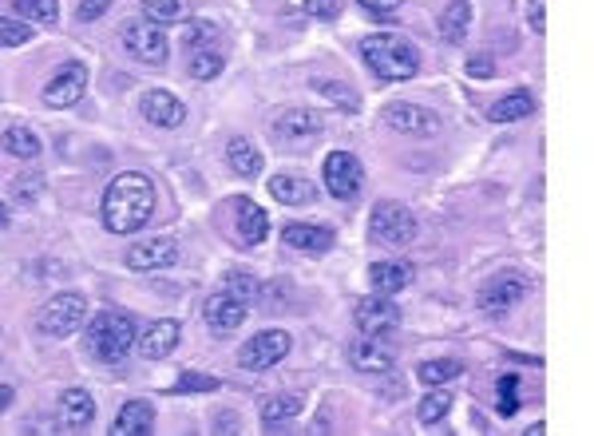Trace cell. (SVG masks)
Segmentation results:
<instances>
[{"label": "cell", "mask_w": 594, "mask_h": 436, "mask_svg": "<svg viewBox=\"0 0 594 436\" xmlns=\"http://www.w3.org/2000/svg\"><path fill=\"white\" fill-rule=\"evenodd\" d=\"M400 4H404V0H361V8H369V12H377V16H389Z\"/></svg>", "instance_id": "f6af8a7d"}, {"label": "cell", "mask_w": 594, "mask_h": 436, "mask_svg": "<svg viewBox=\"0 0 594 436\" xmlns=\"http://www.w3.org/2000/svg\"><path fill=\"white\" fill-rule=\"evenodd\" d=\"M313 88H317V92H325V96H329V100H333L337 108H345V111H357V108H361L357 92H353V88H345V84H337V80H317Z\"/></svg>", "instance_id": "74e56055"}, {"label": "cell", "mask_w": 594, "mask_h": 436, "mask_svg": "<svg viewBox=\"0 0 594 436\" xmlns=\"http://www.w3.org/2000/svg\"><path fill=\"white\" fill-rule=\"evenodd\" d=\"M84 345H88V353H92L96 361L115 365V361H123V357L131 353V345H135V322H131L127 314H119V310H99L96 318L88 322Z\"/></svg>", "instance_id": "3957f363"}, {"label": "cell", "mask_w": 594, "mask_h": 436, "mask_svg": "<svg viewBox=\"0 0 594 436\" xmlns=\"http://www.w3.org/2000/svg\"><path fill=\"white\" fill-rule=\"evenodd\" d=\"M499 413L503 417H515L519 413V377H499Z\"/></svg>", "instance_id": "ab89813d"}, {"label": "cell", "mask_w": 594, "mask_h": 436, "mask_svg": "<svg viewBox=\"0 0 594 436\" xmlns=\"http://www.w3.org/2000/svg\"><path fill=\"white\" fill-rule=\"evenodd\" d=\"M179 322L175 318H159V322H151V326L139 333V353L147 357V361H163L175 345H179Z\"/></svg>", "instance_id": "ffe728a7"}, {"label": "cell", "mask_w": 594, "mask_h": 436, "mask_svg": "<svg viewBox=\"0 0 594 436\" xmlns=\"http://www.w3.org/2000/svg\"><path fill=\"white\" fill-rule=\"evenodd\" d=\"M531 111H535V96H531L527 88H515L511 96L495 100L492 108H488V119H492V123H511V119H527Z\"/></svg>", "instance_id": "4316f807"}, {"label": "cell", "mask_w": 594, "mask_h": 436, "mask_svg": "<svg viewBox=\"0 0 594 436\" xmlns=\"http://www.w3.org/2000/svg\"><path fill=\"white\" fill-rule=\"evenodd\" d=\"M84 322H88V298L84 294H72V290L48 298L40 306V314H36V326H40V333H48V337H68V333H76Z\"/></svg>", "instance_id": "277c9868"}, {"label": "cell", "mask_w": 594, "mask_h": 436, "mask_svg": "<svg viewBox=\"0 0 594 436\" xmlns=\"http://www.w3.org/2000/svg\"><path fill=\"white\" fill-rule=\"evenodd\" d=\"M270 195L282 203V207H305L313 199V183L301 179V175H274L270 179Z\"/></svg>", "instance_id": "484cf974"}, {"label": "cell", "mask_w": 594, "mask_h": 436, "mask_svg": "<svg viewBox=\"0 0 594 436\" xmlns=\"http://www.w3.org/2000/svg\"><path fill=\"white\" fill-rule=\"evenodd\" d=\"M4 222H8V211H4V207H0V226H4Z\"/></svg>", "instance_id": "7dc6e473"}, {"label": "cell", "mask_w": 594, "mask_h": 436, "mask_svg": "<svg viewBox=\"0 0 594 436\" xmlns=\"http://www.w3.org/2000/svg\"><path fill=\"white\" fill-rule=\"evenodd\" d=\"M88 92V64H64L60 68V76L44 88V104L48 108H76L80 104V96Z\"/></svg>", "instance_id": "5bb4252c"}, {"label": "cell", "mask_w": 594, "mask_h": 436, "mask_svg": "<svg viewBox=\"0 0 594 436\" xmlns=\"http://www.w3.org/2000/svg\"><path fill=\"white\" fill-rule=\"evenodd\" d=\"M464 373V365L460 361H452V357H440V361H424L420 369H416V381H424L428 389H436V385H448V381H456Z\"/></svg>", "instance_id": "f546056e"}, {"label": "cell", "mask_w": 594, "mask_h": 436, "mask_svg": "<svg viewBox=\"0 0 594 436\" xmlns=\"http://www.w3.org/2000/svg\"><path fill=\"white\" fill-rule=\"evenodd\" d=\"M297 413H301V397H294V393H278V397H266L262 401V425L270 433L282 429L286 421H294Z\"/></svg>", "instance_id": "f1b7e54d"}, {"label": "cell", "mask_w": 594, "mask_h": 436, "mask_svg": "<svg viewBox=\"0 0 594 436\" xmlns=\"http://www.w3.org/2000/svg\"><path fill=\"white\" fill-rule=\"evenodd\" d=\"M412 278H416V266L404 262V258H385V262H373V266H369L373 294H389V298H393V294L412 286Z\"/></svg>", "instance_id": "d6986e66"}, {"label": "cell", "mask_w": 594, "mask_h": 436, "mask_svg": "<svg viewBox=\"0 0 594 436\" xmlns=\"http://www.w3.org/2000/svg\"><path fill=\"white\" fill-rule=\"evenodd\" d=\"M381 123L396 135H412V139H432L444 127L436 111L420 108V104H389L381 111Z\"/></svg>", "instance_id": "9c48e42d"}, {"label": "cell", "mask_w": 594, "mask_h": 436, "mask_svg": "<svg viewBox=\"0 0 594 436\" xmlns=\"http://www.w3.org/2000/svg\"><path fill=\"white\" fill-rule=\"evenodd\" d=\"M12 397H16V393H12V385H0V413L12 405Z\"/></svg>", "instance_id": "bcb514c9"}, {"label": "cell", "mask_w": 594, "mask_h": 436, "mask_svg": "<svg viewBox=\"0 0 594 436\" xmlns=\"http://www.w3.org/2000/svg\"><path fill=\"white\" fill-rule=\"evenodd\" d=\"M60 421L68 425V429H88L92 421H96V401H92V393L88 389H64L60 393Z\"/></svg>", "instance_id": "603a6c76"}, {"label": "cell", "mask_w": 594, "mask_h": 436, "mask_svg": "<svg viewBox=\"0 0 594 436\" xmlns=\"http://www.w3.org/2000/svg\"><path fill=\"white\" fill-rule=\"evenodd\" d=\"M183 44H187L191 52L218 44V24H210V20H187V28H183Z\"/></svg>", "instance_id": "d6a6232c"}, {"label": "cell", "mask_w": 594, "mask_h": 436, "mask_svg": "<svg viewBox=\"0 0 594 436\" xmlns=\"http://www.w3.org/2000/svg\"><path fill=\"white\" fill-rule=\"evenodd\" d=\"M321 135V115L309 108H290L274 119V139L286 147H305Z\"/></svg>", "instance_id": "4fadbf2b"}, {"label": "cell", "mask_w": 594, "mask_h": 436, "mask_svg": "<svg viewBox=\"0 0 594 436\" xmlns=\"http://www.w3.org/2000/svg\"><path fill=\"white\" fill-rule=\"evenodd\" d=\"M349 361L357 373H389L393 369V349L385 345V337H369L361 333L353 345H349Z\"/></svg>", "instance_id": "e0dca14e"}, {"label": "cell", "mask_w": 594, "mask_h": 436, "mask_svg": "<svg viewBox=\"0 0 594 436\" xmlns=\"http://www.w3.org/2000/svg\"><path fill=\"white\" fill-rule=\"evenodd\" d=\"M373 234L385 246L400 250V246H408L416 238V215L408 207H400V203H377L373 207Z\"/></svg>", "instance_id": "30bf717a"}, {"label": "cell", "mask_w": 594, "mask_h": 436, "mask_svg": "<svg viewBox=\"0 0 594 436\" xmlns=\"http://www.w3.org/2000/svg\"><path fill=\"white\" fill-rule=\"evenodd\" d=\"M468 76H480V80H488V76H495L492 56H476V60H468Z\"/></svg>", "instance_id": "ee69618b"}, {"label": "cell", "mask_w": 594, "mask_h": 436, "mask_svg": "<svg viewBox=\"0 0 594 436\" xmlns=\"http://www.w3.org/2000/svg\"><path fill=\"white\" fill-rule=\"evenodd\" d=\"M230 234H234V242L238 246H258V242H266V234H270V218L266 211L254 203V199H230Z\"/></svg>", "instance_id": "8fae6325"}, {"label": "cell", "mask_w": 594, "mask_h": 436, "mask_svg": "<svg viewBox=\"0 0 594 436\" xmlns=\"http://www.w3.org/2000/svg\"><path fill=\"white\" fill-rule=\"evenodd\" d=\"M226 159H230V171H234V175H242V179L262 175V163H266V159H262V151H258L250 139H242V135L226 143Z\"/></svg>", "instance_id": "d4e9b609"}, {"label": "cell", "mask_w": 594, "mask_h": 436, "mask_svg": "<svg viewBox=\"0 0 594 436\" xmlns=\"http://www.w3.org/2000/svg\"><path fill=\"white\" fill-rule=\"evenodd\" d=\"M325 191L337 199V203H353L357 195H361V183H365V167H361V159L357 155H349V151H333L329 159H325Z\"/></svg>", "instance_id": "ba28073f"}, {"label": "cell", "mask_w": 594, "mask_h": 436, "mask_svg": "<svg viewBox=\"0 0 594 436\" xmlns=\"http://www.w3.org/2000/svg\"><path fill=\"white\" fill-rule=\"evenodd\" d=\"M226 286H230L226 294H234L238 302H254V298L262 294V282H258L254 274H246V270H230V274H226Z\"/></svg>", "instance_id": "d590c367"}, {"label": "cell", "mask_w": 594, "mask_h": 436, "mask_svg": "<svg viewBox=\"0 0 594 436\" xmlns=\"http://www.w3.org/2000/svg\"><path fill=\"white\" fill-rule=\"evenodd\" d=\"M361 60L373 68V76L400 84V80H412L420 72V48L408 44L404 36L393 32H377V36H365L361 40Z\"/></svg>", "instance_id": "7a4b0ae2"}, {"label": "cell", "mask_w": 594, "mask_h": 436, "mask_svg": "<svg viewBox=\"0 0 594 436\" xmlns=\"http://www.w3.org/2000/svg\"><path fill=\"white\" fill-rule=\"evenodd\" d=\"M468 32H472V0H452L440 12V36L448 44H464Z\"/></svg>", "instance_id": "cb8c5ba5"}, {"label": "cell", "mask_w": 594, "mask_h": 436, "mask_svg": "<svg viewBox=\"0 0 594 436\" xmlns=\"http://www.w3.org/2000/svg\"><path fill=\"white\" fill-rule=\"evenodd\" d=\"M527 24L535 32H547V16H543V0H527Z\"/></svg>", "instance_id": "7bdbcfd3"}, {"label": "cell", "mask_w": 594, "mask_h": 436, "mask_svg": "<svg viewBox=\"0 0 594 436\" xmlns=\"http://www.w3.org/2000/svg\"><path fill=\"white\" fill-rule=\"evenodd\" d=\"M103 226L111 234H131L139 230L147 218L155 215V187L147 175L139 171H123L111 179V187L103 191Z\"/></svg>", "instance_id": "6da1fadb"}, {"label": "cell", "mask_w": 594, "mask_h": 436, "mask_svg": "<svg viewBox=\"0 0 594 436\" xmlns=\"http://www.w3.org/2000/svg\"><path fill=\"white\" fill-rule=\"evenodd\" d=\"M305 12H309L313 20H337L341 0H305Z\"/></svg>", "instance_id": "60d3db41"}, {"label": "cell", "mask_w": 594, "mask_h": 436, "mask_svg": "<svg viewBox=\"0 0 594 436\" xmlns=\"http://www.w3.org/2000/svg\"><path fill=\"white\" fill-rule=\"evenodd\" d=\"M143 4V16L151 20V24H179V20H187V0H139Z\"/></svg>", "instance_id": "1f68e13d"}, {"label": "cell", "mask_w": 594, "mask_h": 436, "mask_svg": "<svg viewBox=\"0 0 594 436\" xmlns=\"http://www.w3.org/2000/svg\"><path fill=\"white\" fill-rule=\"evenodd\" d=\"M202 318H206V329H210V333L226 337V333H234V329L246 322V302H238L234 294L218 290V294H210V298L202 302Z\"/></svg>", "instance_id": "2e32d148"}, {"label": "cell", "mask_w": 594, "mask_h": 436, "mask_svg": "<svg viewBox=\"0 0 594 436\" xmlns=\"http://www.w3.org/2000/svg\"><path fill=\"white\" fill-rule=\"evenodd\" d=\"M448 409H452V393H448L444 385H436V389L416 405V421H420V425H436V421L448 417Z\"/></svg>", "instance_id": "4dcf8cb0"}, {"label": "cell", "mask_w": 594, "mask_h": 436, "mask_svg": "<svg viewBox=\"0 0 594 436\" xmlns=\"http://www.w3.org/2000/svg\"><path fill=\"white\" fill-rule=\"evenodd\" d=\"M119 40H123V48L139 60V64H167V56H171V44H167V32L159 28V24H151V20H123V28H119Z\"/></svg>", "instance_id": "5b68a950"}, {"label": "cell", "mask_w": 594, "mask_h": 436, "mask_svg": "<svg viewBox=\"0 0 594 436\" xmlns=\"http://www.w3.org/2000/svg\"><path fill=\"white\" fill-rule=\"evenodd\" d=\"M16 12L32 24H52L56 16H60V0H16Z\"/></svg>", "instance_id": "836d02e7"}, {"label": "cell", "mask_w": 594, "mask_h": 436, "mask_svg": "<svg viewBox=\"0 0 594 436\" xmlns=\"http://www.w3.org/2000/svg\"><path fill=\"white\" fill-rule=\"evenodd\" d=\"M155 429V405L151 401H127L119 417L111 421V436H147Z\"/></svg>", "instance_id": "7402d4cb"}, {"label": "cell", "mask_w": 594, "mask_h": 436, "mask_svg": "<svg viewBox=\"0 0 594 436\" xmlns=\"http://www.w3.org/2000/svg\"><path fill=\"white\" fill-rule=\"evenodd\" d=\"M527 290H531V282H527V274H495L492 282H484L480 286V294H476V306H480V314H488V318H503L507 310H515L523 298H527Z\"/></svg>", "instance_id": "8992f818"}, {"label": "cell", "mask_w": 594, "mask_h": 436, "mask_svg": "<svg viewBox=\"0 0 594 436\" xmlns=\"http://www.w3.org/2000/svg\"><path fill=\"white\" fill-rule=\"evenodd\" d=\"M0 151L4 155H12V159H40V139H36V131L32 127H8L4 135H0Z\"/></svg>", "instance_id": "83f0119b"}, {"label": "cell", "mask_w": 594, "mask_h": 436, "mask_svg": "<svg viewBox=\"0 0 594 436\" xmlns=\"http://www.w3.org/2000/svg\"><path fill=\"white\" fill-rule=\"evenodd\" d=\"M282 242L301 250V254H325V250H333V230L329 226H313V222H290L282 230Z\"/></svg>", "instance_id": "44dd1931"}, {"label": "cell", "mask_w": 594, "mask_h": 436, "mask_svg": "<svg viewBox=\"0 0 594 436\" xmlns=\"http://www.w3.org/2000/svg\"><path fill=\"white\" fill-rule=\"evenodd\" d=\"M107 8H111V0H80V12H76V16H80L84 24H92V20H99Z\"/></svg>", "instance_id": "b9f144b4"}, {"label": "cell", "mask_w": 594, "mask_h": 436, "mask_svg": "<svg viewBox=\"0 0 594 436\" xmlns=\"http://www.w3.org/2000/svg\"><path fill=\"white\" fill-rule=\"evenodd\" d=\"M218 389H222V381L210 373H183L171 393H218Z\"/></svg>", "instance_id": "f35d334b"}, {"label": "cell", "mask_w": 594, "mask_h": 436, "mask_svg": "<svg viewBox=\"0 0 594 436\" xmlns=\"http://www.w3.org/2000/svg\"><path fill=\"white\" fill-rule=\"evenodd\" d=\"M139 111H143V119H147V123H155V127H179V123L187 119L183 100H179V96H171L167 88H151V92H143Z\"/></svg>", "instance_id": "ac0fdd59"}, {"label": "cell", "mask_w": 594, "mask_h": 436, "mask_svg": "<svg viewBox=\"0 0 594 436\" xmlns=\"http://www.w3.org/2000/svg\"><path fill=\"white\" fill-rule=\"evenodd\" d=\"M353 318H357V329H361V333L385 337V333H393V329L400 326V306H396L389 294H373V298L357 302Z\"/></svg>", "instance_id": "7c38bea8"}, {"label": "cell", "mask_w": 594, "mask_h": 436, "mask_svg": "<svg viewBox=\"0 0 594 436\" xmlns=\"http://www.w3.org/2000/svg\"><path fill=\"white\" fill-rule=\"evenodd\" d=\"M179 254H183V246H179L175 238H147V242H135V246L127 250V266L139 270V274H147V270H167V266L179 262Z\"/></svg>", "instance_id": "9a60e30c"}, {"label": "cell", "mask_w": 594, "mask_h": 436, "mask_svg": "<svg viewBox=\"0 0 594 436\" xmlns=\"http://www.w3.org/2000/svg\"><path fill=\"white\" fill-rule=\"evenodd\" d=\"M290 345H294V337H290L286 329H262V333H254V337L238 349V365L250 369V373L274 369V365L290 353Z\"/></svg>", "instance_id": "52a82bcc"}, {"label": "cell", "mask_w": 594, "mask_h": 436, "mask_svg": "<svg viewBox=\"0 0 594 436\" xmlns=\"http://www.w3.org/2000/svg\"><path fill=\"white\" fill-rule=\"evenodd\" d=\"M32 40V24L28 20H8L0 16V48H20Z\"/></svg>", "instance_id": "8d00e7d4"}, {"label": "cell", "mask_w": 594, "mask_h": 436, "mask_svg": "<svg viewBox=\"0 0 594 436\" xmlns=\"http://www.w3.org/2000/svg\"><path fill=\"white\" fill-rule=\"evenodd\" d=\"M187 72H191L195 80H214V76L222 72V56H218L214 48H198V52H191Z\"/></svg>", "instance_id": "e575fe53"}]
</instances>
